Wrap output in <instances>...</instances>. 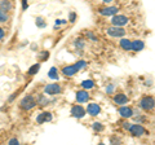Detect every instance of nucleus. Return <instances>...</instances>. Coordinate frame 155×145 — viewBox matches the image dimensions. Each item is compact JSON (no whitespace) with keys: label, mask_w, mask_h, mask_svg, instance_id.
I'll list each match as a JSON object with an SVG mask.
<instances>
[{"label":"nucleus","mask_w":155,"mask_h":145,"mask_svg":"<svg viewBox=\"0 0 155 145\" xmlns=\"http://www.w3.org/2000/svg\"><path fill=\"white\" fill-rule=\"evenodd\" d=\"M114 101H115V104H118V105H124L128 103V97L123 93H119L114 97Z\"/></svg>","instance_id":"15"},{"label":"nucleus","mask_w":155,"mask_h":145,"mask_svg":"<svg viewBox=\"0 0 155 145\" xmlns=\"http://www.w3.org/2000/svg\"><path fill=\"white\" fill-rule=\"evenodd\" d=\"M93 130L94 131H101V130H102V124L98 123V122H94L93 123Z\"/></svg>","instance_id":"23"},{"label":"nucleus","mask_w":155,"mask_h":145,"mask_svg":"<svg viewBox=\"0 0 155 145\" xmlns=\"http://www.w3.org/2000/svg\"><path fill=\"white\" fill-rule=\"evenodd\" d=\"M81 86H83V88H85V89H91V88H93L94 83L92 80H84L83 83H81Z\"/></svg>","instance_id":"18"},{"label":"nucleus","mask_w":155,"mask_h":145,"mask_svg":"<svg viewBox=\"0 0 155 145\" xmlns=\"http://www.w3.org/2000/svg\"><path fill=\"white\" fill-rule=\"evenodd\" d=\"M19 105H21V108L22 109H32L34 106L36 105V100L32 97V96H26V97H23L21 100V103H19Z\"/></svg>","instance_id":"1"},{"label":"nucleus","mask_w":155,"mask_h":145,"mask_svg":"<svg viewBox=\"0 0 155 145\" xmlns=\"http://www.w3.org/2000/svg\"><path fill=\"white\" fill-rule=\"evenodd\" d=\"M107 34L110 36H114V38H122V36H124L125 31L122 29V26H114V27L107 29Z\"/></svg>","instance_id":"3"},{"label":"nucleus","mask_w":155,"mask_h":145,"mask_svg":"<svg viewBox=\"0 0 155 145\" xmlns=\"http://www.w3.org/2000/svg\"><path fill=\"white\" fill-rule=\"evenodd\" d=\"M140 105H141V108H142L143 110H153V109H154V105H155V104H154V99L150 97V96L142 97Z\"/></svg>","instance_id":"2"},{"label":"nucleus","mask_w":155,"mask_h":145,"mask_svg":"<svg viewBox=\"0 0 155 145\" xmlns=\"http://www.w3.org/2000/svg\"><path fill=\"white\" fill-rule=\"evenodd\" d=\"M61 87L58 84H48L45 88H44V92L48 95H58L61 93Z\"/></svg>","instance_id":"5"},{"label":"nucleus","mask_w":155,"mask_h":145,"mask_svg":"<svg viewBox=\"0 0 155 145\" xmlns=\"http://www.w3.org/2000/svg\"><path fill=\"white\" fill-rule=\"evenodd\" d=\"M89 100V93L87 91H78L76 92V101L80 104L83 103H87Z\"/></svg>","instance_id":"8"},{"label":"nucleus","mask_w":155,"mask_h":145,"mask_svg":"<svg viewBox=\"0 0 155 145\" xmlns=\"http://www.w3.org/2000/svg\"><path fill=\"white\" fill-rule=\"evenodd\" d=\"M83 66H85V62H84V61H79V62L76 64V67H78V69H81Z\"/></svg>","instance_id":"25"},{"label":"nucleus","mask_w":155,"mask_h":145,"mask_svg":"<svg viewBox=\"0 0 155 145\" xmlns=\"http://www.w3.org/2000/svg\"><path fill=\"white\" fill-rule=\"evenodd\" d=\"M143 42L142 40H133V42H130V49L134 51V52H138V51H141L143 49Z\"/></svg>","instance_id":"11"},{"label":"nucleus","mask_w":155,"mask_h":145,"mask_svg":"<svg viewBox=\"0 0 155 145\" xmlns=\"http://www.w3.org/2000/svg\"><path fill=\"white\" fill-rule=\"evenodd\" d=\"M40 69V65L39 64H36V65H34V66H31L30 69H28V74L30 75H34V74H36L38 72V70Z\"/></svg>","instance_id":"19"},{"label":"nucleus","mask_w":155,"mask_h":145,"mask_svg":"<svg viewBox=\"0 0 155 145\" xmlns=\"http://www.w3.org/2000/svg\"><path fill=\"white\" fill-rule=\"evenodd\" d=\"M36 23H38V26H44V22H43V18H36Z\"/></svg>","instance_id":"24"},{"label":"nucleus","mask_w":155,"mask_h":145,"mask_svg":"<svg viewBox=\"0 0 155 145\" xmlns=\"http://www.w3.org/2000/svg\"><path fill=\"white\" fill-rule=\"evenodd\" d=\"M12 9V3L9 2V0H2L0 2V11L3 12H8Z\"/></svg>","instance_id":"16"},{"label":"nucleus","mask_w":155,"mask_h":145,"mask_svg":"<svg viewBox=\"0 0 155 145\" xmlns=\"http://www.w3.org/2000/svg\"><path fill=\"white\" fill-rule=\"evenodd\" d=\"M70 21H71V22L75 21V13H71V14H70Z\"/></svg>","instance_id":"27"},{"label":"nucleus","mask_w":155,"mask_h":145,"mask_svg":"<svg viewBox=\"0 0 155 145\" xmlns=\"http://www.w3.org/2000/svg\"><path fill=\"white\" fill-rule=\"evenodd\" d=\"M49 78L51 79H58V74H57L56 67H52V69L49 70Z\"/></svg>","instance_id":"21"},{"label":"nucleus","mask_w":155,"mask_h":145,"mask_svg":"<svg viewBox=\"0 0 155 145\" xmlns=\"http://www.w3.org/2000/svg\"><path fill=\"white\" fill-rule=\"evenodd\" d=\"M49 120H52V114L51 113H41L40 115H38V118H36V122L38 123H44V122H49Z\"/></svg>","instance_id":"12"},{"label":"nucleus","mask_w":155,"mask_h":145,"mask_svg":"<svg viewBox=\"0 0 155 145\" xmlns=\"http://www.w3.org/2000/svg\"><path fill=\"white\" fill-rule=\"evenodd\" d=\"M101 14H104V16H114V14L118 13V8L116 7H107V8H102L100 11Z\"/></svg>","instance_id":"9"},{"label":"nucleus","mask_w":155,"mask_h":145,"mask_svg":"<svg viewBox=\"0 0 155 145\" xmlns=\"http://www.w3.org/2000/svg\"><path fill=\"white\" fill-rule=\"evenodd\" d=\"M76 71H79V69H78V67H76V65L66 66V67H64V69H62V72H64L65 75H67V76H72V75H74Z\"/></svg>","instance_id":"10"},{"label":"nucleus","mask_w":155,"mask_h":145,"mask_svg":"<svg viewBox=\"0 0 155 145\" xmlns=\"http://www.w3.org/2000/svg\"><path fill=\"white\" fill-rule=\"evenodd\" d=\"M36 103H39L40 105H47L48 103H49V100H48L45 96H39L38 100H36Z\"/></svg>","instance_id":"20"},{"label":"nucleus","mask_w":155,"mask_h":145,"mask_svg":"<svg viewBox=\"0 0 155 145\" xmlns=\"http://www.w3.org/2000/svg\"><path fill=\"white\" fill-rule=\"evenodd\" d=\"M17 144H18V140H17V139L9 140V145H17Z\"/></svg>","instance_id":"26"},{"label":"nucleus","mask_w":155,"mask_h":145,"mask_svg":"<svg viewBox=\"0 0 155 145\" xmlns=\"http://www.w3.org/2000/svg\"><path fill=\"white\" fill-rule=\"evenodd\" d=\"M120 47L125 51H129L130 49V40L129 39H122L120 40Z\"/></svg>","instance_id":"17"},{"label":"nucleus","mask_w":155,"mask_h":145,"mask_svg":"<svg viewBox=\"0 0 155 145\" xmlns=\"http://www.w3.org/2000/svg\"><path fill=\"white\" fill-rule=\"evenodd\" d=\"M113 89H114V87L110 86V87H107V89H106V91H107V93H111V92H113Z\"/></svg>","instance_id":"29"},{"label":"nucleus","mask_w":155,"mask_h":145,"mask_svg":"<svg viewBox=\"0 0 155 145\" xmlns=\"http://www.w3.org/2000/svg\"><path fill=\"white\" fill-rule=\"evenodd\" d=\"M102 2H105V3H110V2H113V0H102Z\"/></svg>","instance_id":"31"},{"label":"nucleus","mask_w":155,"mask_h":145,"mask_svg":"<svg viewBox=\"0 0 155 145\" xmlns=\"http://www.w3.org/2000/svg\"><path fill=\"white\" fill-rule=\"evenodd\" d=\"M71 115L75 118H83L85 115V110L81 108L80 105H76V106H72L71 108Z\"/></svg>","instance_id":"6"},{"label":"nucleus","mask_w":155,"mask_h":145,"mask_svg":"<svg viewBox=\"0 0 155 145\" xmlns=\"http://www.w3.org/2000/svg\"><path fill=\"white\" fill-rule=\"evenodd\" d=\"M123 126H124V128H127V130H129V127H130V124L128 122H123Z\"/></svg>","instance_id":"28"},{"label":"nucleus","mask_w":155,"mask_h":145,"mask_svg":"<svg viewBox=\"0 0 155 145\" xmlns=\"http://www.w3.org/2000/svg\"><path fill=\"white\" fill-rule=\"evenodd\" d=\"M5 21H8V16L5 14V12L0 11V22H5Z\"/></svg>","instance_id":"22"},{"label":"nucleus","mask_w":155,"mask_h":145,"mask_svg":"<svg viewBox=\"0 0 155 145\" xmlns=\"http://www.w3.org/2000/svg\"><path fill=\"white\" fill-rule=\"evenodd\" d=\"M119 113H120V115H122L123 118H130L132 117V114H133V110L130 108H128V106H123V108L119 109Z\"/></svg>","instance_id":"14"},{"label":"nucleus","mask_w":155,"mask_h":145,"mask_svg":"<svg viewBox=\"0 0 155 145\" xmlns=\"http://www.w3.org/2000/svg\"><path fill=\"white\" fill-rule=\"evenodd\" d=\"M129 131H130V133H132L133 136H142V135L146 132V131H145V128L142 127V126H140V124H133V126H130V127H129Z\"/></svg>","instance_id":"7"},{"label":"nucleus","mask_w":155,"mask_h":145,"mask_svg":"<svg viewBox=\"0 0 155 145\" xmlns=\"http://www.w3.org/2000/svg\"><path fill=\"white\" fill-rule=\"evenodd\" d=\"M87 112H88L91 115H98L100 112H101V108L97 104H89L88 105V109H87Z\"/></svg>","instance_id":"13"},{"label":"nucleus","mask_w":155,"mask_h":145,"mask_svg":"<svg viewBox=\"0 0 155 145\" xmlns=\"http://www.w3.org/2000/svg\"><path fill=\"white\" fill-rule=\"evenodd\" d=\"M111 22H113L114 26H123V25H125V23H128V17L122 16V14H119V16L118 14H114Z\"/></svg>","instance_id":"4"},{"label":"nucleus","mask_w":155,"mask_h":145,"mask_svg":"<svg viewBox=\"0 0 155 145\" xmlns=\"http://www.w3.org/2000/svg\"><path fill=\"white\" fill-rule=\"evenodd\" d=\"M3 36H4V31L3 29H0V39H3Z\"/></svg>","instance_id":"30"}]
</instances>
